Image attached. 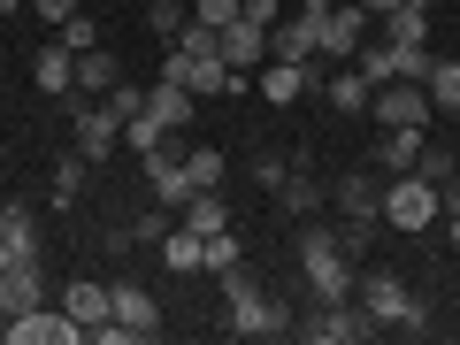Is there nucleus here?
I'll use <instances>...</instances> for the list:
<instances>
[{"label":"nucleus","instance_id":"obj_46","mask_svg":"<svg viewBox=\"0 0 460 345\" xmlns=\"http://www.w3.org/2000/svg\"><path fill=\"white\" fill-rule=\"evenodd\" d=\"M0 269H16V253H8V246H0Z\"/></svg>","mask_w":460,"mask_h":345},{"label":"nucleus","instance_id":"obj_9","mask_svg":"<svg viewBox=\"0 0 460 345\" xmlns=\"http://www.w3.org/2000/svg\"><path fill=\"white\" fill-rule=\"evenodd\" d=\"M108 314H115L123 330H131L138 345H146V338H162V299H154L146 284H131V277H123V284H108Z\"/></svg>","mask_w":460,"mask_h":345},{"label":"nucleus","instance_id":"obj_28","mask_svg":"<svg viewBox=\"0 0 460 345\" xmlns=\"http://www.w3.org/2000/svg\"><path fill=\"white\" fill-rule=\"evenodd\" d=\"M277 199H284V215H314V208H323V184H314L307 169H292V177L277 184Z\"/></svg>","mask_w":460,"mask_h":345},{"label":"nucleus","instance_id":"obj_38","mask_svg":"<svg viewBox=\"0 0 460 345\" xmlns=\"http://www.w3.org/2000/svg\"><path fill=\"white\" fill-rule=\"evenodd\" d=\"M284 177H292V169H284V154H253V184H261V192H277Z\"/></svg>","mask_w":460,"mask_h":345},{"label":"nucleus","instance_id":"obj_18","mask_svg":"<svg viewBox=\"0 0 460 345\" xmlns=\"http://www.w3.org/2000/svg\"><path fill=\"white\" fill-rule=\"evenodd\" d=\"M253 77H261V100H269V108H292V100L314 84V77H307V62H261Z\"/></svg>","mask_w":460,"mask_h":345},{"label":"nucleus","instance_id":"obj_12","mask_svg":"<svg viewBox=\"0 0 460 345\" xmlns=\"http://www.w3.org/2000/svg\"><path fill=\"white\" fill-rule=\"evenodd\" d=\"M47 299V261H16V269H0V323L23 307H39Z\"/></svg>","mask_w":460,"mask_h":345},{"label":"nucleus","instance_id":"obj_27","mask_svg":"<svg viewBox=\"0 0 460 345\" xmlns=\"http://www.w3.org/2000/svg\"><path fill=\"white\" fill-rule=\"evenodd\" d=\"M84 177H93V162H84V154H62V162H54V208L84 199Z\"/></svg>","mask_w":460,"mask_h":345},{"label":"nucleus","instance_id":"obj_34","mask_svg":"<svg viewBox=\"0 0 460 345\" xmlns=\"http://www.w3.org/2000/svg\"><path fill=\"white\" fill-rule=\"evenodd\" d=\"M384 47H392V77H414V84H422V77H429V62H438L429 47H399V39H384Z\"/></svg>","mask_w":460,"mask_h":345},{"label":"nucleus","instance_id":"obj_47","mask_svg":"<svg viewBox=\"0 0 460 345\" xmlns=\"http://www.w3.org/2000/svg\"><path fill=\"white\" fill-rule=\"evenodd\" d=\"M407 8H429V0H407Z\"/></svg>","mask_w":460,"mask_h":345},{"label":"nucleus","instance_id":"obj_36","mask_svg":"<svg viewBox=\"0 0 460 345\" xmlns=\"http://www.w3.org/2000/svg\"><path fill=\"white\" fill-rule=\"evenodd\" d=\"M146 23H154V39L169 47V39L184 31V8H177V0H154V8H146Z\"/></svg>","mask_w":460,"mask_h":345},{"label":"nucleus","instance_id":"obj_32","mask_svg":"<svg viewBox=\"0 0 460 345\" xmlns=\"http://www.w3.org/2000/svg\"><path fill=\"white\" fill-rule=\"evenodd\" d=\"M54 39H62L69 54H93V47H100V23L77 8V16H62V23H54Z\"/></svg>","mask_w":460,"mask_h":345},{"label":"nucleus","instance_id":"obj_21","mask_svg":"<svg viewBox=\"0 0 460 345\" xmlns=\"http://www.w3.org/2000/svg\"><path fill=\"white\" fill-rule=\"evenodd\" d=\"M368 100H376V77H361L353 62H345L338 77H330V108H338V115H361Z\"/></svg>","mask_w":460,"mask_h":345},{"label":"nucleus","instance_id":"obj_14","mask_svg":"<svg viewBox=\"0 0 460 345\" xmlns=\"http://www.w3.org/2000/svg\"><path fill=\"white\" fill-rule=\"evenodd\" d=\"M223 62L253 77V69L269 62V31H261V23H246V16H230V23H223Z\"/></svg>","mask_w":460,"mask_h":345},{"label":"nucleus","instance_id":"obj_43","mask_svg":"<svg viewBox=\"0 0 460 345\" xmlns=\"http://www.w3.org/2000/svg\"><path fill=\"white\" fill-rule=\"evenodd\" d=\"M361 8L368 16H392V8H407V0H361Z\"/></svg>","mask_w":460,"mask_h":345},{"label":"nucleus","instance_id":"obj_20","mask_svg":"<svg viewBox=\"0 0 460 345\" xmlns=\"http://www.w3.org/2000/svg\"><path fill=\"white\" fill-rule=\"evenodd\" d=\"M330 199H338V215H384V184L368 177V169H353V177H345Z\"/></svg>","mask_w":460,"mask_h":345},{"label":"nucleus","instance_id":"obj_2","mask_svg":"<svg viewBox=\"0 0 460 345\" xmlns=\"http://www.w3.org/2000/svg\"><path fill=\"white\" fill-rule=\"evenodd\" d=\"M299 269H307V292L314 299H353V261H345L338 230H323V223L299 230Z\"/></svg>","mask_w":460,"mask_h":345},{"label":"nucleus","instance_id":"obj_13","mask_svg":"<svg viewBox=\"0 0 460 345\" xmlns=\"http://www.w3.org/2000/svg\"><path fill=\"white\" fill-rule=\"evenodd\" d=\"M0 246L16 253V261H47V246H39V215H31V199H8V208H0Z\"/></svg>","mask_w":460,"mask_h":345},{"label":"nucleus","instance_id":"obj_4","mask_svg":"<svg viewBox=\"0 0 460 345\" xmlns=\"http://www.w3.org/2000/svg\"><path fill=\"white\" fill-rule=\"evenodd\" d=\"M292 338H307V345H361V338H376V323H368L361 299H314V314L292 323Z\"/></svg>","mask_w":460,"mask_h":345},{"label":"nucleus","instance_id":"obj_7","mask_svg":"<svg viewBox=\"0 0 460 345\" xmlns=\"http://www.w3.org/2000/svg\"><path fill=\"white\" fill-rule=\"evenodd\" d=\"M77 338H84V323L69 307H47V299L0 323V345H77Z\"/></svg>","mask_w":460,"mask_h":345},{"label":"nucleus","instance_id":"obj_35","mask_svg":"<svg viewBox=\"0 0 460 345\" xmlns=\"http://www.w3.org/2000/svg\"><path fill=\"white\" fill-rule=\"evenodd\" d=\"M238 261H246V246H238V230H215V238H208V269L223 277V269H238Z\"/></svg>","mask_w":460,"mask_h":345},{"label":"nucleus","instance_id":"obj_41","mask_svg":"<svg viewBox=\"0 0 460 345\" xmlns=\"http://www.w3.org/2000/svg\"><path fill=\"white\" fill-rule=\"evenodd\" d=\"M445 230H453V253H460V177L445 184Z\"/></svg>","mask_w":460,"mask_h":345},{"label":"nucleus","instance_id":"obj_40","mask_svg":"<svg viewBox=\"0 0 460 345\" xmlns=\"http://www.w3.org/2000/svg\"><path fill=\"white\" fill-rule=\"evenodd\" d=\"M192 16H199V23H215V31H223V23L238 16V0H192Z\"/></svg>","mask_w":460,"mask_h":345},{"label":"nucleus","instance_id":"obj_29","mask_svg":"<svg viewBox=\"0 0 460 345\" xmlns=\"http://www.w3.org/2000/svg\"><path fill=\"white\" fill-rule=\"evenodd\" d=\"M384 39H399V47H429V16H422V8H392V16H384Z\"/></svg>","mask_w":460,"mask_h":345},{"label":"nucleus","instance_id":"obj_23","mask_svg":"<svg viewBox=\"0 0 460 345\" xmlns=\"http://www.w3.org/2000/svg\"><path fill=\"white\" fill-rule=\"evenodd\" d=\"M177 223H184V230H199V238H215V230H230V208H223L215 192H192V199L177 208Z\"/></svg>","mask_w":460,"mask_h":345},{"label":"nucleus","instance_id":"obj_15","mask_svg":"<svg viewBox=\"0 0 460 345\" xmlns=\"http://www.w3.org/2000/svg\"><path fill=\"white\" fill-rule=\"evenodd\" d=\"M154 253H162L169 277H199V269H208V238H199V230H184V223H169V238H162Z\"/></svg>","mask_w":460,"mask_h":345},{"label":"nucleus","instance_id":"obj_16","mask_svg":"<svg viewBox=\"0 0 460 345\" xmlns=\"http://www.w3.org/2000/svg\"><path fill=\"white\" fill-rule=\"evenodd\" d=\"M31 77H39V93H47V100H69V93H77V54H69L62 39H54V47H39Z\"/></svg>","mask_w":460,"mask_h":345},{"label":"nucleus","instance_id":"obj_8","mask_svg":"<svg viewBox=\"0 0 460 345\" xmlns=\"http://www.w3.org/2000/svg\"><path fill=\"white\" fill-rule=\"evenodd\" d=\"M69 123H77V154L93 169H108V154L123 146V115H115L108 100H69Z\"/></svg>","mask_w":460,"mask_h":345},{"label":"nucleus","instance_id":"obj_39","mask_svg":"<svg viewBox=\"0 0 460 345\" xmlns=\"http://www.w3.org/2000/svg\"><path fill=\"white\" fill-rule=\"evenodd\" d=\"M238 16H246V23H261V31H269V23H284V0H238Z\"/></svg>","mask_w":460,"mask_h":345},{"label":"nucleus","instance_id":"obj_17","mask_svg":"<svg viewBox=\"0 0 460 345\" xmlns=\"http://www.w3.org/2000/svg\"><path fill=\"white\" fill-rule=\"evenodd\" d=\"M146 115H154V123H162V131H184V123H192V115H199V93H184V84H154V93H146Z\"/></svg>","mask_w":460,"mask_h":345},{"label":"nucleus","instance_id":"obj_37","mask_svg":"<svg viewBox=\"0 0 460 345\" xmlns=\"http://www.w3.org/2000/svg\"><path fill=\"white\" fill-rule=\"evenodd\" d=\"M108 108L115 115H138V108H146V84H123V77H115L108 84Z\"/></svg>","mask_w":460,"mask_h":345},{"label":"nucleus","instance_id":"obj_33","mask_svg":"<svg viewBox=\"0 0 460 345\" xmlns=\"http://www.w3.org/2000/svg\"><path fill=\"white\" fill-rule=\"evenodd\" d=\"M162 138H169V131H162V123H154L146 108H138V115H123V146H131V154H154V146H162Z\"/></svg>","mask_w":460,"mask_h":345},{"label":"nucleus","instance_id":"obj_42","mask_svg":"<svg viewBox=\"0 0 460 345\" xmlns=\"http://www.w3.org/2000/svg\"><path fill=\"white\" fill-rule=\"evenodd\" d=\"M77 8H84V0H39V16H47V23H62V16H77Z\"/></svg>","mask_w":460,"mask_h":345},{"label":"nucleus","instance_id":"obj_30","mask_svg":"<svg viewBox=\"0 0 460 345\" xmlns=\"http://www.w3.org/2000/svg\"><path fill=\"white\" fill-rule=\"evenodd\" d=\"M169 223H177V215H169L162 199H154V208H146V215H131L123 230H131V246H162V238H169Z\"/></svg>","mask_w":460,"mask_h":345},{"label":"nucleus","instance_id":"obj_22","mask_svg":"<svg viewBox=\"0 0 460 345\" xmlns=\"http://www.w3.org/2000/svg\"><path fill=\"white\" fill-rule=\"evenodd\" d=\"M62 307L77 314L84 330H93V323H108V284H100V277H77V284L62 292Z\"/></svg>","mask_w":460,"mask_h":345},{"label":"nucleus","instance_id":"obj_10","mask_svg":"<svg viewBox=\"0 0 460 345\" xmlns=\"http://www.w3.org/2000/svg\"><path fill=\"white\" fill-rule=\"evenodd\" d=\"M361 47H368V8L361 0H338V8L323 16V54L330 62H353Z\"/></svg>","mask_w":460,"mask_h":345},{"label":"nucleus","instance_id":"obj_45","mask_svg":"<svg viewBox=\"0 0 460 345\" xmlns=\"http://www.w3.org/2000/svg\"><path fill=\"white\" fill-rule=\"evenodd\" d=\"M16 8H23V0H0V16H16Z\"/></svg>","mask_w":460,"mask_h":345},{"label":"nucleus","instance_id":"obj_11","mask_svg":"<svg viewBox=\"0 0 460 345\" xmlns=\"http://www.w3.org/2000/svg\"><path fill=\"white\" fill-rule=\"evenodd\" d=\"M323 54V16H284V23H269V62H314Z\"/></svg>","mask_w":460,"mask_h":345},{"label":"nucleus","instance_id":"obj_3","mask_svg":"<svg viewBox=\"0 0 460 345\" xmlns=\"http://www.w3.org/2000/svg\"><path fill=\"white\" fill-rule=\"evenodd\" d=\"M438 215H445V192L429 177H414V169H407V177L384 184V230H407V238H414V230H429Z\"/></svg>","mask_w":460,"mask_h":345},{"label":"nucleus","instance_id":"obj_19","mask_svg":"<svg viewBox=\"0 0 460 345\" xmlns=\"http://www.w3.org/2000/svg\"><path fill=\"white\" fill-rule=\"evenodd\" d=\"M123 77V62H115V47H93V54H77V93L69 100H108V84Z\"/></svg>","mask_w":460,"mask_h":345},{"label":"nucleus","instance_id":"obj_44","mask_svg":"<svg viewBox=\"0 0 460 345\" xmlns=\"http://www.w3.org/2000/svg\"><path fill=\"white\" fill-rule=\"evenodd\" d=\"M299 8H307V16H330V8H338V0H299Z\"/></svg>","mask_w":460,"mask_h":345},{"label":"nucleus","instance_id":"obj_5","mask_svg":"<svg viewBox=\"0 0 460 345\" xmlns=\"http://www.w3.org/2000/svg\"><path fill=\"white\" fill-rule=\"evenodd\" d=\"M353 299L368 307V323H376V330H422V299H414L407 284L392 277V269H368Z\"/></svg>","mask_w":460,"mask_h":345},{"label":"nucleus","instance_id":"obj_26","mask_svg":"<svg viewBox=\"0 0 460 345\" xmlns=\"http://www.w3.org/2000/svg\"><path fill=\"white\" fill-rule=\"evenodd\" d=\"M429 100H438V115H460V54H453V62H429Z\"/></svg>","mask_w":460,"mask_h":345},{"label":"nucleus","instance_id":"obj_24","mask_svg":"<svg viewBox=\"0 0 460 345\" xmlns=\"http://www.w3.org/2000/svg\"><path fill=\"white\" fill-rule=\"evenodd\" d=\"M169 146H177V131H169ZM177 154H184V177H192L199 192L223 184V154H215V146H177Z\"/></svg>","mask_w":460,"mask_h":345},{"label":"nucleus","instance_id":"obj_31","mask_svg":"<svg viewBox=\"0 0 460 345\" xmlns=\"http://www.w3.org/2000/svg\"><path fill=\"white\" fill-rule=\"evenodd\" d=\"M414 177H429V184H438V192H445V184L460 177V162H453V154L438 146V138H422V162H414Z\"/></svg>","mask_w":460,"mask_h":345},{"label":"nucleus","instance_id":"obj_1","mask_svg":"<svg viewBox=\"0 0 460 345\" xmlns=\"http://www.w3.org/2000/svg\"><path fill=\"white\" fill-rule=\"evenodd\" d=\"M223 299H230V338H284V330H292V314L246 277V261L223 269Z\"/></svg>","mask_w":460,"mask_h":345},{"label":"nucleus","instance_id":"obj_6","mask_svg":"<svg viewBox=\"0 0 460 345\" xmlns=\"http://www.w3.org/2000/svg\"><path fill=\"white\" fill-rule=\"evenodd\" d=\"M368 115H376L384 131H429V115H438V100H429V84H414V77H392V84H376Z\"/></svg>","mask_w":460,"mask_h":345},{"label":"nucleus","instance_id":"obj_25","mask_svg":"<svg viewBox=\"0 0 460 345\" xmlns=\"http://www.w3.org/2000/svg\"><path fill=\"white\" fill-rule=\"evenodd\" d=\"M376 162L392 169V177H407V169L422 162V131H384V146H376Z\"/></svg>","mask_w":460,"mask_h":345}]
</instances>
